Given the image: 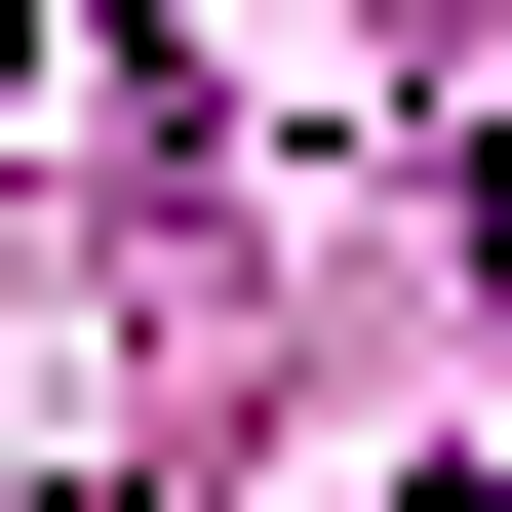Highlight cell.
Wrapping results in <instances>:
<instances>
[{
    "instance_id": "1",
    "label": "cell",
    "mask_w": 512,
    "mask_h": 512,
    "mask_svg": "<svg viewBox=\"0 0 512 512\" xmlns=\"http://www.w3.org/2000/svg\"><path fill=\"white\" fill-rule=\"evenodd\" d=\"M0 158H40V0H0Z\"/></svg>"
},
{
    "instance_id": "2",
    "label": "cell",
    "mask_w": 512,
    "mask_h": 512,
    "mask_svg": "<svg viewBox=\"0 0 512 512\" xmlns=\"http://www.w3.org/2000/svg\"><path fill=\"white\" fill-rule=\"evenodd\" d=\"M473 276H512V158H473Z\"/></svg>"
}]
</instances>
